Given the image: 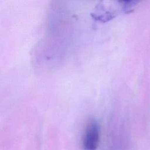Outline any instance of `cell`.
<instances>
[{
  "mask_svg": "<svg viewBox=\"0 0 150 150\" xmlns=\"http://www.w3.org/2000/svg\"><path fill=\"white\" fill-rule=\"evenodd\" d=\"M100 139L99 126L94 120H90L87 124L83 137V147L85 150H96Z\"/></svg>",
  "mask_w": 150,
  "mask_h": 150,
  "instance_id": "cell-1",
  "label": "cell"
}]
</instances>
